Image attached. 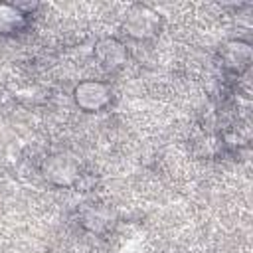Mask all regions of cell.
<instances>
[{
    "label": "cell",
    "mask_w": 253,
    "mask_h": 253,
    "mask_svg": "<svg viewBox=\"0 0 253 253\" xmlns=\"http://www.w3.org/2000/svg\"><path fill=\"white\" fill-rule=\"evenodd\" d=\"M109 101V91L103 83L87 81L75 89V103L85 111H97Z\"/></svg>",
    "instance_id": "6da1fadb"
},
{
    "label": "cell",
    "mask_w": 253,
    "mask_h": 253,
    "mask_svg": "<svg viewBox=\"0 0 253 253\" xmlns=\"http://www.w3.org/2000/svg\"><path fill=\"white\" fill-rule=\"evenodd\" d=\"M156 16L148 8H136L128 18V34L134 38H148L156 30Z\"/></svg>",
    "instance_id": "7a4b0ae2"
}]
</instances>
